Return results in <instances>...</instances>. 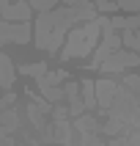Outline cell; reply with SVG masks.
Instances as JSON below:
<instances>
[{"label": "cell", "mask_w": 140, "mask_h": 146, "mask_svg": "<svg viewBox=\"0 0 140 146\" xmlns=\"http://www.w3.org/2000/svg\"><path fill=\"white\" fill-rule=\"evenodd\" d=\"M96 28H102V22H93L91 28H82V31H74L72 39H69V47H66L63 55L72 58V55H82L85 50L93 44V39H96Z\"/></svg>", "instance_id": "obj_1"}, {"label": "cell", "mask_w": 140, "mask_h": 146, "mask_svg": "<svg viewBox=\"0 0 140 146\" xmlns=\"http://www.w3.org/2000/svg\"><path fill=\"white\" fill-rule=\"evenodd\" d=\"M132 64H137V55H129L126 52V55H115L113 61H107L105 69L110 72V69H121V66H132Z\"/></svg>", "instance_id": "obj_2"}, {"label": "cell", "mask_w": 140, "mask_h": 146, "mask_svg": "<svg viewBox=\"0 0 140 146\" xmlns=\"http://www.w3.org/2000/svg\"><path fill=\"white\" fill-rule=\"evenodd\" d=\"M0 72H3V86H11V80H14V69H11V64H8L6 55H0Z\"/></svg>", "instance_id": "obj_3"}]
</instances>
